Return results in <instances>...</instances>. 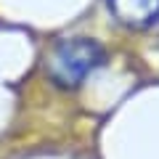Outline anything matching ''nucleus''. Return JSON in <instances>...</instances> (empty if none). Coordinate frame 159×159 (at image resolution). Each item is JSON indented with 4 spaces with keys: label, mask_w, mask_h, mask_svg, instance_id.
I'll list each match as a JSON object with an SVG mask.
<instances>
[{
    "label": "nucleus",
    "mask_w": 159,
    "mask_h": 159,
    "mask_svg": "<svg viewBox=\"0 0 159 159\" xmlns=\"http://www.w3.org/2000/svg\"><path fill=\"white\" fill-rule=\"evenodd\" d=\"M106 64V51L93 37H69L53 45L45 58V72L53 85L72 90L80 88L96 69Z\"/></svg>",
    "instance_id": "nucleus-1"
},
{
    "label": "nucleus",
    "mask_w": 159,
    "mask_h": 159,
    "mask_svg": "<svg viewBox=\"0 0 159 159\" xmlns=\"http://www.w3.org/2000/svg\"><path fill=\"white\" fill-rule=\"evenodd\" d=\"M106 6L125 29H148L159 21V0H106Z\"/></svg>",
    "instance_id": "nucleus-2"
}]
</instances>
